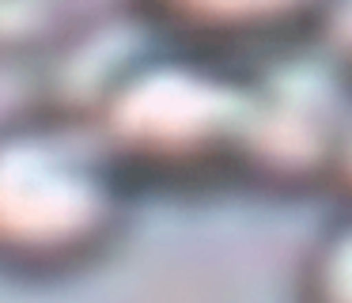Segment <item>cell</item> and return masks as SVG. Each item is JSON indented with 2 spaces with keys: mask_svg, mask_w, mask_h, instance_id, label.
<instances>
[{
  "mask_svg": "<svg viewBox=\"0 0 352 303\" xmlns=\"http://www.w3.org/2000/svg\"><path fill=\"white\" fill-rule=\"evenodd\" d=\"M137 186L84 106L0 118V273L65 277L118 242Z\"/></svg>",
  "mask_w": 352,
  "mask_h": 303,
  "instance_id": "obj_1",
  "label": "cell"
},
{
  "mask_svg": "<svg viewBox=\"0 0 352 303\" xmlns=\"http://www.w3.org/2000/svg\"><path fill=\"white\" fill-rule=\"evenodd\" d=\"M160 42L102 76L84 110L140 189H205L239 182L243 68Z\"/></svg>",
  "mask_w": 352,
  "mask_h": 303,
  "instance_id": "obj_2",
  "label": "cell"
},
{
  "mask_svg": "<svg viewBox=\"0 0 352 303\" xmlns=\"http://www.w3.org/2000/svg\"><path fill=\"white\" fill-rule=\"evenodd\" d=\"M352 121V76L314 34L243 65L239 182L273 194L333 186Z\"/></svg>",
  "mask_w": 352,
  "mask_h": 303,
  "instance_id": "obj_3",
  "label": "cell"
},
{
  "mask_svg": "<svg viewBox=\"0 0 352 303\" xmlns=\"http://www.w3.org/2000/svg\"><path fill=\"white\" fill-rule=\"evenodd\" d=\"M299 303H352V205L337 212L303 250L296 277Z\"/></svg>",
  "mask_w": 352,
  "mask_h": 303,
  "instance_id": "obj_4",
  "label": "cell"
},
{
  "mask_svg": "<svg viewBox=\"0 0 352 303\" xmlns=\"http://www.w3.org/2000/svg\"><path fill=\"white\" fill-rule=\"evenodd\" d=\"M76 30H84V12L72 4H0V57L50 53Z\"/></svg>",
  "mask_w": 352,
  "mask_h": 303,
  "instance_id": "obj_5",
  "label": "cell"
},
{
  "mask_svg": "<svg viewBox=\"0 0 352 303\" xmlns=\"http://www.w3.org/2000/svg\"><path fill=\"white\" fill-rule=\"evenodd\" d=\"M314 42L352 76V4H329L314 15Z\"/></svg>",
  "mask_w": 352,
  "mask_h": 303,
  "instance_id": "obj_6",
  "label": "cell"
},
{
  "mask_svg": "<svg viewBox=\"0 0 352 303\" xmlns=\"http://www.w3.org/2000/svg\"><path fill=\"white\" fill-rule=\"evenodd\" d=\"M333 189H337V194L344 197V205H352V121H349V133H344V148H341V159H337Z\"/></svg>",
  "mask_w": 352,
  "mask_h": 303,
  "instance_id": "obj_7",
  "label": "cell"
}]
</instances>
